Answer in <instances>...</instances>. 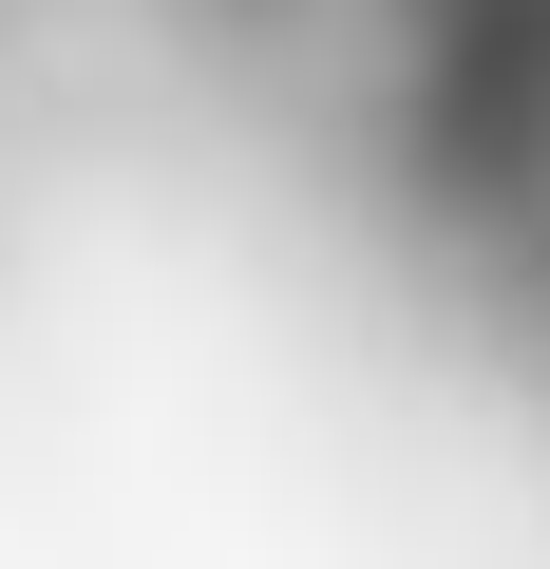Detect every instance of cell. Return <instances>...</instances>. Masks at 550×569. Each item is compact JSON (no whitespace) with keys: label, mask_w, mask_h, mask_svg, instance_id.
<instances>
[]
</instances>
